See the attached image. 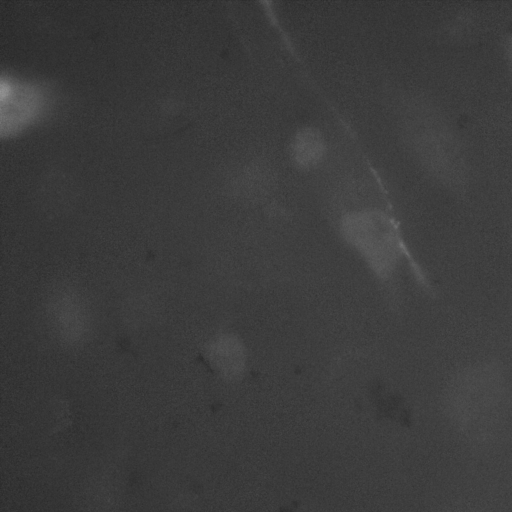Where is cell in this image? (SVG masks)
Instances as JSON below:
<instances>
[{"label": "cell", "mask_w": 512, "mask_h": 512, "mask_svg": "<svg viewBox=\"0 0 512 512\" xmlns=\"http://www.w3.org/2000/svg\"><path fill=\"white\" fill-rule=\"evenodd\" d=\"M503 366L485 360L458 370L448 382L446 405L462 423L490 421L503 411L509 386Z\"/></svg>", "instance_id": "2"}, {"label": "cell", "mask_w": 512, "mask_h": 512, "mask_svg": "<svg viewBox=\"0 0 512 512\" xmlns=\"http://www.w3.org/2000/svg\"><path fill=\"white\" fill-rule=\"evenodd\" d=\"M506 53L512 67V34L508 37L506 41Z\"/></svg>", "instance_id": "4"}, {"label": "cell", "mask_w": 512, "mask_h": 512, "mask_svg": "<svg viewBox=\"0 0 512 512\" xmlns=\"http://www.w3.org/2000/svg\"><path fill=\"white\" fill-rule=\"evenodd\" d=\"M341 230L380 279H393L401 264L405 263L423 290L434 294L425 270L414 258L396 224L387 214L376 209L348 213L341 221Z\"/></svg>", "instance_id": "1"}, {"label": "cell", "mask_w": 512, "mask_h": 512, "mask_svg": "<svg viewBox=\"0 0 512 512\" xmlns=\"http://www.w3.org/2000/svg\"><path fill=\"white\" fill-rule=\"evenodd\" d=\"M324 150V139L315 128H302L292 143L293 158L303 167L316 164L323 156Z\"/></svg>", "instance_id": "3"}]
</instances>
